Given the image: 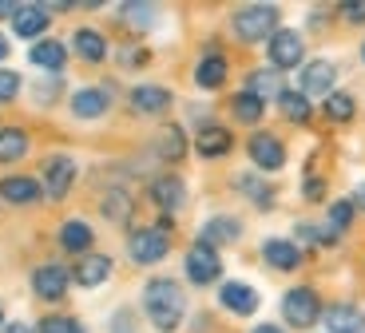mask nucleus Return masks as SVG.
<instances>
[{
	"label": "nucleus",
	"mask_w": 365,
	"mask_h": 333,
	"mask_svg": "<svg viewBox=\"0 0 365 333\" xmlns=\"http://www.w3.org/2000/svg\"><path fill=\"white\" fill-rule=\"evenodd\" d=\"M143 309H147V317H151V325H155L159 333H175L182 322V314H187L182 286L171 278H151L143 286Z\"/></svg>",
	"instance_id": "f257e3e1"
},
{
	"label": "nucleus",
	"mask_w": 365,
	"mask_h": 333,
	"mask_svg": "<svg viewBox=\"0 0 365 333\" xmlns=\"http://www.w3.org/2000/svg\"><path fill=\"white\" fill-rule=\"evenodd\" d=\"M230 28H235V36L247 40V44L266 40V36L278 32V9H274V4H247V9H238L235 16H230Z\"/></svg>",
	"instance_id": "f03ea898"
},
{
	"label": "nucleus",
	"mask_w": 365,
	"mask_h": 333,
	"mask_svg": "<svg viewBox=\"0 0 365 333\" xmlns=\"http://www.w3.org/2000/svg\"><path fill=\"white\" fill-rule=\"evenodd\" d=\"M282 317H286V325H294V329H310V325L322 317V302H318V294H314L310 286L290 290V294L282 297Z\"/></svg>",
	"instance_id": "7ed1b4c3"
},
{
	"label": "nucleus",
	"mask_w": 365,
	"mask_h": 333,
	"mask_svg": "<svg viewBox=\"0 0 365 333\" xmlns=\"http://www.w3.org/2000/svg\"><path fill=\"white\" fill-rule=\"evenodd\" d=\"M167 250H171V238H167V222L163 226H151V230H135L128 238V254L131 262L139 266H151V262H163Z\"/></svg>",
	"instance_id": "20e7f679"
},
{
	"label": "nucleus",
	"mask_w": 365,
	"mask_h": 333,
	"mask_svg": "<svg viewBox=\"0 0 365 333\" xmlns=\"http://www.w3.org/2000/svg\"><path fill=\"white\" fill-rule=\"evenodd\" d=\"M40 175H44V183H40V190H44L48 198H60L72 190V183H76V163L68 159V155H48L44 159V167H40Z\"/></svg>",
	"instance_id": "39448f33"
},
{
	"label": "nucleus",
	"mask_w": 365,
	"mask_h": 333,
	"mask_svg": "<svg viewBox=\"0 0 365 333\" xmlns=\"http://www.w3.org/2000/svg\"><path fill=\"white\" fill-rule=\"evenodd\" d=\"M182 266H187V278H191L195 286H210V282H215V278L222 274L219 254L210 250L207 242H195L191 250H187V262H182Z\"/></svg>",
	"instance_id": "423d86ee"
},
{
	"label": "nucleus",
	"mask_w": 365,
	"mask_h": 333,
	"mask_svg": "<svg viewBox=\"0 0 365 333\" xmlns=\"http://www.w3.org/2000/svg\"><path fill=\"white\" fill-rule=\"evenodd\" d=\"M266 52H270L274 68H282V72H286V68H298V63H302L306 44H302V36L294 32V28H278V32L270 36V48H266Z\"/></svg>",
	"instance_id": "0eeeda50"
},
{
	"label": "nucleus",
	"mask_w": 365,
	"mask_h": 333,
	"mask_svg": "<svg viewBox=\"0 0 365 333\" xmlns=\"http://www.w3.org/2000/svg\"><path fill=\"white\" fill-rule=\"evenodd\" d=\"M247 151H250V159H255V167H262V171H278V167L286 163L282 139L270 135V131H258V135L247 143Z\"/></svg>",
	"instance_id": "6e6552de"
},
{
	"label": "nucleus",
	"mask_w": 365,
	"mask_h": 333,
	"mask_svg": "<svg viewBox=\"0 0 365 333\" xmlns=\"http://www.w3.org/2000/svg\"><path fill=\"white\" fill-rule=\"evenodd\" d=\"M334 80H338V72H334V63L329 60H310L306 68H302V96H334Z\"/></svg>",
	"instance_id": "1a4fd4ad"
},
{
	"label": "nucleus",
	"mask_w": 365,
	"mask_h": 333,
	"mask_svg": "<svg viewBox=\"0 0 365 333\" xmlns=\"http://www.w3.org/2000/svg\"><path fill=\"white\" fill-rule=\"evenodd\" d=\"M68 282H72V274H68L64 266H56V262H48V266H40V270L32 274V290H36L44 302H60V297L68 294Z\"/></svg>",
	"instance_id": "9d476101"
},
{
	"label": "nucleus",
	"mask_w": 365,
	"mask_h": 333,
	"mask_svg": "<svg viewBox=\"0 0 365 333\" xmlns=\"http://www.w3.org/2000/svg\"><path fill=\"white\" fill-rule=\"evenodd\" d=\"M151 198H155V207H159V210L175 215V210L187 207V187H182L179 175H159V179L151 183Z\"/></svg>",
	"instance_id": "9b49d317"
},
{
	"label": "nucleus",
	"mask_w": 365,
	"mask_h": 333,
	"mask_svg": "<svg viewBox=\"0 0 365 333\" xmlns=\"http://www.w3.org/2000/svg\"><path fill=\"white\" fill-rule=\"evenodd\" d=\"M131 108L139 116H163L171 108V91L159 83H139V88H131Z\"/></svg>",
	"instance_id": "f8f14e48"
},
{
	"label": "nucleus",
	"mask_w": 365,
	"mask_h": 333,
	"mask_svg": "<svg viewBox=\"0 0 365 333\" xmlns=\"http://www.w3.org/2000/svg\"><path fill=\"white\" fill-rule=\"evenodd\" d=\"M219 302H222V309H230V314H238V317H250L258 309V294L247 282H227V286L219 290Z\"/></svg>",
	"instance_id": "ddd939ff"
},
{
	"label": "nucleus",
	"mask_w": 365,
	"mask_h": 333,
	"mask_svg": "<svg viewBox=\"0 0 365 333\" xmlns=\"http://www.w3.org/2000/svg\"><path fill=\"white\" fill-rule=\"evenodd\" d=\"M44 195L36 179H28V175H9V179H0V198L4 203H16V207H32L36 198Z\"/></svg>",
	"instance_id": "4468645a"
},
{
	"label": "nucleus",
	"mask_w": 365,
	"mask_h": 333,
	"mask_svg": "<svg viewBox=\"0 0 365 333\" xmlns=\"http://www.w3.org/2000/svg\"><path fill=\"white\" fill-rule=\"evenodd\" d=\"M262 258H266V266H274V270H298L302 250L290 242V238H266V242H262Z\"/></svg>",
	"instance_id": "2eb2a0df"
},
{
	"label": "nucleus",
	"mask_w": 365,
	"mask_h": 333,
	"mask_svg": "<svg viewBox=\"0 0 365 333\" xmlns=\"http://www.w3.org/2000/svg\"><path fill=\"white\" fill-rule=\"evenodd\" d=\"M238 235H242V222H238V218H230V215H219V218H210V222L199 230V242H207L210 250H215V246L238 242Z\"/></svg>",
	"instance_id": "dca6fc26"
},
{
	"label": "nucleus",
	"mask_w": 365,
	"mask_h": 333,
	"mask_svg": "<svg viewBox=\"0 0 365 333\" xmlns=\"http://www.w3.org/2000/svg\"><path fill=\"white\" fill-rule=\"evenodd\" d=\"M322 322H326V333H365V314L354 306H329Z\"/></svg>",
	"instance_id": "f3484780"
},
{
	"label": "nucleus",
	"mask_w": 365,
	"mask_h": 333,
	"mask_svg": "<svg viewBox=\"0 0 365 333\" xmlns=\"http://www.w3.org/2000/svg\"><path fill=\"white\" fill-rule=\"evenodd\" d=\"M12 28H16V36L36 40L40 32L48 28V9H44V4H20L16 16H12Z\"/></svg>",
	"instance_id": "a211bd4d"
},
{
	"label": "nucleus",
	"mask_w": 365,
	"mask_h": 333,
	"mask_svg": "<svg viewBox=\"0 0 365 333\" xmlns=\"http://www.w3.org/2000/svg\"><path fill=\"white\" fill-rule=\"evenodd\" d=\"M111 278V258L108 254H88V258H80V266H76V286H103V282Z\"/></svg>",
	"instance_id": "6ab92c4d"
},
{
	"label": "nucleus",
	"mask_w": 365,
	"mask_h": 333,
	"mask_svg": "<svg viewBox=\"0 0 365 333\" xmlns=\"http://www.w3.org/2000/svg\"><path fill=\"white\" fill-rule=\"evenodd\" d=\"M230 143H235V139H230V131L227 127H202L199 131V139H195V151L202 155V159H219V155H227L230 151Z\"/></svg>",
	"instance_id": "aec40b11"
},
{
	"label": "nucleus",
	"mask_w": 365,
	"mask_h": 333,
	"mask_svg": "<svg viewBox=\"0 0 365 333\" xmlns=\"http://www.w3.org/2000/svg\"><path fill=\"white\" fill-rule=\"evenodd\" d=\"M28 60L36 63V68H48V72H60L68 60V48L60 40H36V44L28 48Z\"/></svg>",
	"instance_id": "412c9836"
},
{
	"label": "nucleus",
	"mask_w": 365,
	"mask_h": 333,
	"mask_svg": "<svg viewBox=\"0 0 365 333\" xmlns=\"http://www.w3.org/2000/svg\"><path fill=\"white\" fill-rule=\"evenodd\" d=\"M108 103H111V99H108V91H103V88H83V91H76V96H72V111L80 119H100L103 111H108Z\"/></svg>",
	"instance_id": "4be33fe9"
},
{
	"label": "nucleus",
	"mask_w": 365,
	"mask_h": 333,
	"mask_svg": "<svg viewBox=\"0 0 365 333\" xmlns=\"http://www.w3.org/2000/svg\"><path fill=\"white\" fill-rule=\"evenodd\" d=\"M349 222H354V203L349 198H338L334 207H329V222L322 226V242H338V235H346Z\"/></svg>",
	"instance_id": "5701e85b"
},
{
	"label": "nucleus",
	"mask_w": 365,
	"mask_h": 333,
	"mask_svg": "<svg viewBox=\"0 0 365 333\" xmlns=\"http://www.w3.org/2000/svg\"><path fill=\"white\" fill-rule=\"evenodd\" d=\"M155 151H159V159H167V163H179L182 155H187V139H182V127L167 123L163 131L155 135Z\"/></svg>",
	"instance_id": "b1692460"
},
{
	"label": "nucleus",
	"mask_w": 365,
	"mask_h": 333,
	"mask_svg": "<svg viewBox=\"0 0 365 333\" xmlns=\"http://www.w3.org/2000/svg\"><path fill=\"white\" fill-rule=\"evenodd\" d=\"M72 44H76V52H80L88 63H100L103 56H108V40H103L96 28H80V32L72 36Z\"/></svg>",
	"instance_id": "393cba45"
},
{
	"label": "nucleus",
	"mask_w": 365,
	"mask_h": 333,
	"mask_svg": "<svg viewBox=\"0 0 365 333\" xmlns=\"http://www.w3.org/2000/svg\"><path fill=\"white\" fill-rule=\"evenodd\" d=\"M60 246H64L68 254H83L91 246V226L80 222V218L64 222V226H60Z\"/></svg>",
	"instance_id": "a878e982"
},
{
	"label": "nucleus",
	"mask_w": 365,
	"mask_h": 333,
	"mask_svg": "<svg viewBox=\"0 0 365 333\" xmlns=\"http://www.w3.org/2000/svg\"><path fill=\"white\" fill-rule=\"evenodd\" d=\"M227 80V60L222 56H202L199 68H195V83L199 88H219Z\"/></svg>",
	"instance_id": "bb28decb"
},
{
	"label": "nucleus",
	"mask_w": 365,
	"mask_h": 333,
	"mask_svg": "<svg viewBox=\"0 0 365 333\" xmlns=\"http://www.w3.org/2000/svg\"><path fill=\"white\" fill-rule=\"evenodd\" d=\"M250 96H258L266 103V96H282V76L274 72V68H258V72H250Z\"/></svg>",
	"instance_id": "cd10ccee"
},
{
	"label": "nucleus",
	"mask_w": 365,
	"mask_h": 333,
	"mask_svg": "<svg viewBox=\"0 0 365 333\" xmlns=\"http://www.w3.org/2000/svg\"><path fill=\"white\" fill-rule=\"evenodd\" d=\"M28 151V135L20 127H0V163H12Z\"/></svg>",
	"instance_id": "c85d7f7f"
},
{
	"label": "nucleus",
	"mask_w": 365,
	"mask_h": 333,
	"mask_svg": "<svg viewBox=\"0 0 365 333\" xmlns=\"http://www.w3.org/2000/svg\"><path fill=\"white\" fill-rule=\"evenodd\" d=\"M278 108H282V116L290 119V123H306V119H310V99L302 96V91H282V96H278Z\"/></svg>",
	"instance_id": "c756f323"
},
{
	"label": "nucleus",
	"mask_w": 365,
	"mask_h": 333,
	"mask_svg": "<svg viewBox=\"0 0 365 333\" xmlns=\"http://www.w3.org/2000/svg\"><path fill=\"white\" fill-rule=\"evenodd\" d=\"M230 111H235L242 123H258V119H262V111H266V103H262L258 96H250V91H242V96H235Z\"/></svg>",
	"instance_id": "7c9ffc66"
},
{
	"label": "nucleus",
	"mask_w": 365,
	"mask_h": 333,
	"mask_svg": "<svg viewBox=\"0 0 365 333\" xmlns=\"http://www.w3.org/2000/svg\"><path fill=\"white\" fill-rule=\"evenodd\" d=\"M326 116L334 119V123H346V119H354V96H346V91H334V96L326 99Z\"/></svg>",
	"instance_id": "2f4dec72"
},
{
	"label": "nucleus",
	"mask_w": 365,
	"mask_h": 333,
	"mask_svg": "<svg viewBox=\"0 0 365 333\" xmlns=\"http://www.w3.org/2000/svg\"><path fill=\"white\" fill-rule=\"evenodd\" d=\"M238 190H242V195H250V198H255V203H258V207H270V203H274V190L270 187H266V183H258V179H250V175H242V179H238Z\"/></svg>",
	"instance_id": "473e14b6"
},
{
	"label": "nucleus",
	"mask_w": 365,
	"mask_h": 333,
	"mask_svg": "<svg viewBox=\"0 0 365 333\" xmlns=\"http://www.w3.org/2000/svg\"><path fill=\"white\" fill-rule=\"evenodd\" d=\"M103 215H108L111 222H123V218L131 215V198L123 195V190H111V195L103 198Z\"/></svg>",
	"instance_id": "72a5a7b5"
},
{
	"label": "nucleus",
	"mask_w": 365,
	"mask_h": 333,
	"mask_svg": "<svg viewBox=\"0 0 365 333\" xmlns=\"http://www.w3.org/2000/svg\"><path fill=\"white\" fill-rule=\"evenodd\" d=\"M123 20H128V24H135V28H151L155 24V9H151V4H123Z\"/></svg>",
	"instance_id": "f704fd0d"
},
{
	"label": "nucleus",
	"mask_w": 365,
	"mask_h": 333,
	"mask_svg": "<svg viewBox=\"0 0 365 333\" xmlns=\"http://www.w3.org/2000/svg\"><path fill=\"white\" fill-rule=\"evenodd\" d=\"M36 333H83V325L76 317H44L36 325Z\"/></svg>",
	"instance_id": "c9c22d12"
},
{
	"label": "nucleus",
	"mask_w": 365,
	"mask_h": 333,
	"mask_svg": "<svg viewBox=\"0 0 365 333\" xmlns=\"http://www.w3.org/2000/svg\"><path fill=\"white\" fill-rule=\"evenodd\" d=\"M16 91H20V76H16V72H0V99L9 103Z\"/></svg>",
	"instance_id": "e433bc0d"
},
{
	"label": "nucleus",
	"mask_w": 365,
	"mask_h": 333,
	"mask_svg": "<svg viewBox=\"0 0 365 333\" xmlns=\"http://www.w3.org/2000/svg\"><path fill=\"white\" fill-rule=\"evenodd\" d=\"M341 16L354 20V24H365V4H341Z\"/></svg>",
	"instance_id": "4c0bfd02"
},
{
	"label": "nucleus",
	"mask_w": 365,
	"mask_h": 333,
	"mask_svg": "<svg viewBox=\"0 0 365 333\" xmlns=\"http://www.w3.org/2000/svg\"><path fill=\"white\" fill-rule=\"evenodd\" d=\"M115 333H131V314H115Z\"/></svg>",
	"instance_id": "58836bf2"
},
{
	"label": "nucleus",
	"mask_w": 365,
	"mask_h": 333,
	"mask_svg": "<svg viewBox=\"0 0 365 333\" xmlns=\"http://www.w3.org/2000/svg\"><path fill=\"white\" fill-rule=\"evenodd\" d=\"M306 198H322V183H306Z\"/></svg>",
	"instance_id": "ea45409f"
},
{
	"label": "nucleus",
	"mask_w": 365,
	"mask_h": 333,
	"mask_svg": "<svg viewBox=\"0 0 365 333\" xmlns=\"http://www.w3.org/2000/svg\"><path fill=\"white\" fill-rule=\"evenodd\" d=\"M354 207H361V210H365V183L357 187V195H354Z\"/></svg>",
	"instance_id": "a19ab883"
},
{
	"label": "nucleus",
	"mask_w": 365,
	"mask_h": 333,
	"mask_svg": "<svg viewBox=\"0 0 365 333\" xmlns=\"http://www.w3.org/2000/svg\"><path fill=\"white\" fill-rule=\"evenodd\" d=\"M4 333H32V329H28L24 322H12V325H9V329H4Z\"/></svg>",
	"instance_id": "79ce46f5"
},
{
	"label": "nucleus",
	"mask_w": 365,
	"mask_h": 333,
	"mask_svg": "<svg viewBox=\"0 0 365 333\" xmlns=\"http://www.w3.org/2000/svg\"><path fill=\"white\" fill-rule=\"evenodd\" d=\"M255 333H282V329H278V325H258Z\"/></svg>",
	"instance_id": "37998d69"
},
{
	"label": "nucleus",
	"mask_w": 365,
	"mask_h": 333,
	"mask_svg": "<svg viewBox=\"0 0 365 333\" xmlns=\"http://www.w3.org/2000/svg\"><path fill=\"white\" fill-rule=\"evenodd\" d=\"M4 56H9V40L0 36V60H4Z\"/></svg>",
	"instance_id": "c03bdc74"
},
{
	"label": "nucleus",
	"mask_w": 365,
	"mask_h": 333,
	"mask_svg": "<svg viewBox=\"0 0 365 333\" xmlns=\"http://www.w3.org/2000/svg\"><path fill=\"white\" fill-rule=\"evenodd\" d=\"M361 60H365V44H361Z\"/></svg>",
	"instance_id": "a18cd8bd"
},
{
	"label": "nucleus",
	"mask_w": 365,
	"mask_h": 333,
	"mask_svg": "<svg viewBox=\"0 0 365 333\" xmlns=\"http://www.w3.org/2000/svg\"><path fill=\"white\" fill-rule=\"evenodd\" d=\"M0 325H4V314H0Z\"/></svg>",
	"instance_id": "49530a36"
}]
</instances>
